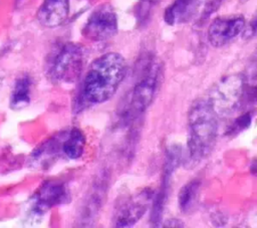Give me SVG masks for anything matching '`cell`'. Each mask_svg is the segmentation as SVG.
<instances>
[{"label": "cell", "mask_w": 257, "mask_h": 228, "mask_svg": "<svg viewBox=\"0 0 257 228\" xmlns=\"http://www.w3.org/2000/svg\"><path fill=\"white\" fill-rule=\"evenodd\" d=\"M251 122H252V113L250 111H247L235 120L233 125L228 129L227 134L232 136L237 135L240 132L246 130L251 125Z\"/></svg>", "instance_id": "cell-17"}, {"label": "cell", "mask_w": 257, "mask_h": 228, "mask_svg": "<svg viewBox=\"0 0 257 228\" xmlns=\"http://www.w3.org/2000/svg\"><path fill=\"white\" fill-rule=\"evenodd\" d=\"M224 0H201L198 12V23L206 22L212 14H214L221 6Z\"/></svg>", "instance_id": "cell-16"}, {"label": "cell", "mask_w": 257, "mask_h": 228, "mask_svg": "<svg viewBox=\"0 0 257 228\" xmlns=\"http://www.w3.org/2000/svg\"><path fill=\"white\" fill-rule=\"evenodd\" d=\"M159 80L160 65L154 60L147 61L143 74L135 84L132 93V102L137 110L144 111L153 102L157 93Z\"/></svg>", "instance_id": "cell-9"}, {"label": "cell", "mask_w": 257, "mask_h": 228, "mask_svg": "<svg viewBox=\"0 0 257 228\" xmlns=\"http://www.w3.org/2000/svg\"><path fill=\"white\" fill-rule=\"evenodd\" d=\"M60 136L62 155L69 160L80 159L84 154L86 145V139L83 132L77 127H72L63 132Z\"/></svg>", "instance_id": "cell-13"}, {"label": "cell", "mask_w": 257, "mask_h": 228, "mask_svg": "<svg viewBox=\"0 0 257 228\" xmlns=\"http://www.w3.org/2000/svg\"><path fill=\"white\" fill-rule=\"evenodd\" d=\"M250 172L252 175L257 176V159H254L250 164Z\"/></svg>", "instance_id": "cell-20"}, {"label": "cell", "mask_w": 257, "mask_h": 228, "mask_svg": "<svg viewBox=\"0 0 257 228\" xmlns=\"http://www.w3.org/2000/svg\"><path fill=\"white\" fill-rule=\"evenodd\" d=\"M164 226H169V227H172V226H174V227H179V226H183V224H182V222L180 221V220H177V219H170V220H168L167 222H166V224H164Z\"/></svg>", "instance_id": "cell-19"}, {"label": "cell", "mask_w": 257, "mask_h": 228, "mask_svg": "<svg viewBox=\"0 0 257 228\" xmlns=\"http://www.w3.org/2000/svg\"><path fill=\"white\" fill-rule=\"evenodd\" d=\"M201 0H174L164 12V20L168 25L188 22L198 14Z\"/></svg>", "instance_id": "cell-12"}, {"label": "cell", "mask_w": 257, "mask_h": 228, "mask_svg": "<svg viewBox=\"0 0 257 228\" xmlns=\"http://www.w3.org/2000/svg\"><path fill=\"white\" fill-rule=\"evenodd\" d=\"M117 15L108 3L95 7L82 27V36L93 42L106 41L117 33Z\"/></svg>", "instance_id": "cell-4"}, {"label": "cell", "mask_w": 257, "mask_h": 228, "mask_svg": "<svg viewBox=\"0 0 257 228\" xmlns=\"http://www.w3.org/2000/svg\"><path fill=\"white\" fill-rule=\"evenodd\" d=\"M241 2H246V1H248V0H240Z\"/></svg>", "instance_id": "cell-21"}, {"label": "cell", "mask_w": 257, "mask_h": 228, "mask_svg": "<svg viewBox=\"0 0 257 228\" xmlns=\"http://www.w3.org/2000/svg\"><path fill=\"white\" fill-rule=\"evenodd\" d=\"M218 113L210 98L196 99L188 112L187 159L190 166L205 160L218 137Z\"/></svg>", "instance_id": "cell-2"}, {"label": "cell", "mask_w": 257, "mask_h": 228, "mask_svg": "<svg viewBox=\"0 0 257 228\" xmlns=\"http://www.w3.org/2000/svg\"><path fill=\"white\" fill-rule=\"evenodd\" d=\"M243 15H229L215 18L208 29V40L214 47H222L236 38L245 29Z\"/></svg>", "instance_id": "cell-10"}, {"label": "cell", "mask_w": 257, "mask_h": 228, "mask_svg": "<svg viewBox=\"0 0 257 228\" xmlns=\"http://www.w3.org/2000/svg\"><path fill=\"white\" fill-rule=\"evenodd\" d=\"M255 34H257V14L251 19L248 27L245 30L246 37H251Z\"/></svg>", "instance_id": "cell-18"}, {"label": "cell", "mask_w": 257, "mask_h": 228, "mask_svg": "<svg viewBox=\"0 0 257 228\" xmlns=\"http://www.w3.org/2000/svg\"><path fill=\"white\" fill-rule=\"evenodd\" d=\"M127 71L124 57L106 52L88 66L74 102L75 110H82L109 100L122 83Z\"/></svg>", "instance_id": "cell-1"}, {"label": "cell", "mask_w": 257, "mask_h": 228, "mask_svg": "<svg viewBox=\"0 0 257 228\" xmlns=\"http://www.w3.org/2000/svg\"><path fill=\"white\" fill-rule=\"evenodd\" d=\"M154 192L147 188L135 195L124 197L114 207L112 213V225L115 227H131L135 225L147 212L153 202Z\"/></svg>", "instance_id": "cell-5"}, {"label": "cell", "mask_w": 257, "mask_h": 228, "mask_svg": "<svg viewBox=\"0 0 257 228\" xmlns=\"http://www.w3.org/2000/svg\"><path fill=\"white\" fill-rule=\"evenodd\" d=\"M69 201L70 193L64 183L60 181H47L30 198V212L33 216H41L52 208L67 204Z\"/></svg>", "instance_id": "cell-7"}, {"label": "cell", "mask_w": 257, "mask_h": 228, "mask_svg": "<svg viewBox=\"0 0 257 228\" xmlns=\"http://www.w3.org/2000/svg\"><path fill=\"white\" fill-rule=\"evenodd\" d=\"M201 182L197 179H193L180 189L178 195V204L183 213H189L192 211L197 202Z\"/></svg>", "instance_id": "cell-15"}, {"label": "cell", "mask_w": 257, "mask_h": 228, "mask_svg": "<svg viewBox=\"0 0 257 228\" xmlns=\"http://www.w3.org/2000/svg\"><path fill=\"white\" fill-rule=\"evenodd\" d=\"M182 160H183V151L180 146L174 145L167 150L160 191L156 194V196L153 199L151 223L154 226H159L162 222L164 209L169 196L172 177L175 171L177 170L178 166L181 164Z\"/></svg>", "instance_id": "cell-6"}, {"label": "cell", "mask_w": 257, "mask_h": 228, "mask_svg": "<svg viewBox=\"0 0 257 228\" xmlns=\"http://www.w3.org/2000/svg\"><path fill=\"white\" fill-rule=\"evenodd\" d=\"M69 0H43L36 17L47 28H54L65 22L69 15Z\"/></svg>", "instance_id": "cell-11"}, {"label": "cell", "mask_w": 257, "mask_h": 228, "mask_svg": "<svg viewBox=\"0 0 257 228\" xmlns=\"http://www.w3.org/2000/svg\"><path fill=\"white\" fill-rule=\"evenodd\" d=\"M32 78L29 74H22L16 78L11 89L9 105L14 110L26 107L31 100Z\"/></svg>", "instance_id": "cell-14"}, {"label": "cell", "mask_w": 257, "mask_h": 228, "mask_svg": "<svg viewBox=\"0 0 257 228\" xmlns=\"http://www.w3.org/2000/svg\"><path fill=\"white\" fill-rule=\"evenodd\" d=\"M84 61L85 54L80 44L63 43L52 53L47 64V74L54 82L71 84L82 74Z\"/></svg>", "instance_id": "cell-3"}, {"label": "cell", "mask_w": 257, "mask_h": 228, "mask_svg": "<svg viewBox=\"0 0 257 228\" xmlns=\"http://www.w3.org/2000/svg\"><path fill=\"white\" fill-rule=\"evenodd\" d=\"M244 80L242 77L232 75L221 80L215 88L214 95L209 97L217 113L232 112L243 102Z\"/></svg>", "instance_id": "cell-8"}]
</instances>
